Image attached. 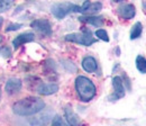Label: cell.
<instances>
[{"mask_svg": "<svg viewBox=\"0 0 146 126\" xmlns=\"http://www.w3.org/2000/svg\"><path fill=\"white\" fill-rule=\"evenodd\" d=\"M45 103L37 97H27L14 104L13 111L18 116H32L42 111Z\"/></svg>", "mask_w": 146, "mask_h": 126, "instance_id": "cell-1", "label": "cell"}, {"mask_svg": "<svg viewBox=\"0 0 146 126\" xmlns=\"http://www.w3.org/2000/svg\"><path fill=\"white\" fill-rule=\"evenodd\" d=\"M75 90L82 101H90L97 92L94 83L89 78L83 75H79L75 79Z\"/></svg>", "mask_w": 146, "mask_h": 126, "instance_id": "cell-2", "label": "cell"}, {"mask_svg": "<svg viewBox=\"0 0 146 126\" xmlns=\"http://www.w3.org/2000/svg\"><path fill=\"white\" fill-rule=\"evenodd\" d=\"M51 11L57 19H63L70 13H74V11L80 13V7L73 5L71 2H58V3H54L52 6Z\"/></svg>", "mask_w": 146, "mask_h": 126, "instance_id": "cell-3", "label": "cell"}, {"mask_svg": "<svg viewBox=\"0 0 146 126\" xmlns=\"http://www.w3.org/2000/svg\"><path fill=\"white\" fill-rule=\"evenodd\" d=\"M66 42H73L76 44H81L84 46H90L91 44L96 43V38L92 36L91 32L89 29H84L82 33H73L68 34L64 37Z\"/></svg>", "mask_w": 146, "mask_h": 126, "instance_id": "cell-4", "label": "cell"}, {"mask_svg": "<svg viewBox=\"0 0 146 126\" xmlns=\"http://www.w3.org/2000/svg\"><path fill=\"white\" fill-rule=\"evenodd\" d=\"M31 27L44 36L52 35V26L47 19H35L31 23Z\"/></svg>", "mask_w": 146, "mask_h": 126, "instance_id": "cell-5", "label": "cell"}, {"mask_svg": "<svg viewBox=\"0 0 146 126\" xmlns=\"http://www.w3.org/2000/svg\"><path fill=\"white\" fill-rule=\"evenodd\" d=\"M112 87L115 92L109 97V100H118L125 96V87H124L123 79L120 77L112 78Z\"/></svg>", "mask_w": 146, "mask_h": 126, "instance_id": "cell-6", "label": "cell"}, {"mask_svg": "<svg viewBox=\"0 0 146 126\" xmlns=\"http://www.w3.org/2000/svg\"><path fill=\"white\" fill-rule=\"evenodd\" d=\"M21 80L18 79V78H10L7 83H6V87H5V90L8 95H16L18 93L20 89H21Z\"/></svg>", "mask_w": 146, "mask_h": 126, "instance_id": "cell-7", "label": "cell"}, {"mask_svg": "<svg viewBox=\"0 0 146 126\" xmlns=\"http://www.w3.org/2000/svg\"><path fill=\"white\" fill-rule=\"evenodd\" d=\"M101 9H102L101 2H93V3H91L90 1H86V2L80 7V13L90 15V14H96V13L100 11Z\"/></svg>", "mask_w": 146, "mask_h": 126, "instance_id": "cell-8", "label": "cell"}, {"mask_svg": "<svg viewBox=\"0 0 146 126\" xmlns=\"http://www.w3.org/2000/svg\"><path fill=\"white\" fill-rule=\"evenodd\" d=\"M118 15L124 19H131L134 18L135 14H136V9L134 7V5H130V3H126V5H121L118 10H117Z\"/></svg>", "mask_w": 146, "mask_h": 126, "instance_id": "cell-9", "label": "cell"}, {"mask_svg": "<svg viewBox=\"0 0 146 126\" xmlns=\"http://www.w3.org/2000/svg\"><path fill=\"white\" fill-rule=\"evenodd\" d=\"M34 39H35V35L33 33L26 32V33H23L20 35L16 36V38H14V41H13V45H14L15 49H18L20 45L29 43V42H33Z\"/></svg>", "mask_w": 146, "mask_h": 126, "instance_id": "cell-10", "label": "cell"}, {"mask_svg": "<svg viewBox=\"0 0 146 126\" xmlns=\"http://www.w3.org/2000/svg\"><path fill=\"white\" fill-rule=\"evenodd\" d=\"M57 91H58V86L56 83H42L37 88V92L43 96H50Z\"/></svg>", "mask_w": 146, "mask_h": 126, "instance_id": "cell-11", "label": "cell"}, {"mask_svg": "<svg viewBox=\"0 0 146 126\" xmlns=\"http://www.w3.org/2000/svg\"><path fill=\"white\" fill-rule=\"evenodd\" d=\"M82 68L84 69V71L89 72V73L96 72L98 69V64H97L96 59L92 56H86L82 60Z\"/></svg>", "mask_w": 146, "mask_h": 126, "instance_id": "cell-12", "label": "cell"}, {"mask_svg": "<svg viewBox=\"0 0 146 126\" xmlns=\"http://www.w3.org/2000/svg\"><path fill=\"white\" fill-rule=\"evenodd\" d=\"M79 20L86 24L93 25L96 27H100L104 25V17L101 16H81L79 18Z\"/></svg>", "mask_w": 146, "mask_h": 126, "instance_id": "cell-13", "label": "cell"}, {"mask_svg": "<svg viewBox=\"0 0 146 126\" xmlns=\"http://www.w3.org/2000/svg\"><path fill=\"white\" fill-rule=\"evenodd\" d=\"M64 114H65V118H66V122H68V124H70V125H79L80 124V119H79V117H78V115L73 111V109L71 107H65L64 109Z\"/></svg>", "mask_w": 146, "mask_h": 126, "instance_id": "cell-14", "label": "cell"}, {"mask_svg": "<svg viewBox=\"0 0 146 126\" xmlns=\"http://www.w3.org/2000/svg\"><path fill=\"white\" fill-rule=\"evenodd\" d=\"M142 32H143V26L139 21H137L133 28H131V32H130V39H136L138 38L139 36L142 35Z\"/></svg>", "mask_w": 146, "mask_h": 126, "instance_id": "cell-15", "label": "cell"}, {"mask_svg": "<svg viewBox=\"0 0 146 126\" xmlns=\"http://www.w3.org/2000/svg\"><path fill=\"white\" fill-rule=\"evenodd\" d=\"M136 68L141 73H146V59L142 55L136 57Z\"/></svg>", "mask_w": 146, "mask_h": 126, "instance_id": "cell-16", "label": "cell"}, {"mask_svg": "<svg viewBox=\"0 0 146 126\" xmlns=\"http://www.w3.org/2000/svg\"><path fill=\"white\" fill-rule=\"evenodd\" d=\"M14 2H15V0H0V14L10 9L13 7Z\"/></svg>", "mask_w": 146, "mask_h": 126, "instance_id": "cell-17", "label": "cell"}, {"mask_svg": "<svg viewBox=\"0 0 146 126\" xmlns=\"http://www.w3.org/2000/svg\"><path fill=\"white\" fill-rule=\"evenodd\" d=\"M96 36H97L99 39L104 41V42H109V36H108L107 32H106L105 29H97V31H96Z\"/></svg>", "mask_w": 146, "mask_h": 126, "instance_id": "cell-18", "label": "cell"}, {"mask_svg": "<svg viewBox=\"0 0 146 126\" xmlns=\"http://www.w3.org/2000/svg\"><path fill=\"white\" fill-rule=\"evenodd\" d=\"M20 27H23V25L21 24H10L8 27H7V32H11V31H17L19 29Z\"/></svg>", "mask_w": 146, "mask_h": 126, "instance_id": "cell-19", "label": "cell"}, {"mask_svg": "<svg viewBox=\"0 0 146 126\" xmlns=\"http://www.w3.org/2000/svg\"><path fill=\"white\" fill-rule=\"evenodd\" d=\"M53 125H65V123L63 122V119L60 117V116H55L53 122H52Z\"/></svg>", "mask_w": 146, "mask_h": 126, "instance_id": "cell-20", "label": "cell"}, {"mask_svg": "<svg viewBox=\"0 0 146 126\" xmlns=\"http://www.w3.org/2000/svg\"><path fill=\"white\" fill-rule=\"evenodd\" d=\"M0 53L3 56H10L11 52H10V50L8 47H2V49H0Z\"/></svg>", "mask_w": 146, "mask_h": 126, "instance_id": "cell-21", "label": "cell"}, {"mask_svg": "<svg viewBox=\"0 0 146 126\" xmlns=\"http://www.w3.org/2000/svg\"><path fill=\"white\" fill-rule=\"evenodd\" d=\"M2 23H3V19L0 17V29H1V27H2ZM2 42V36L0 35V43Z\"/></svg>", "mask_w": 146, "mask_h": 126, "instance_id": "cell-22", "label": "cell"}, {"mask_svg": "<svg viewBox=\"0 0 146 126\" xmlns=\"http://www.w3.org/2000/svg\"><path fill=\"white\" fill-rule=\"evenodd\" d=\"M144 9H145V10H146V1H145V2H144Z\"/></svg>", "mask_w": 146, "mask_h": 126, "instance_id": "cell-23", "label": "cell"}, {"mask_svg": "<svg viewBox=\"0 0 146 126\" xmlns=\"http://www.w3.org/2000/svg\"><path fill=\"white\" fill-rule=\"evenodd\" d=\"M0 99H1V88H0Z\"/></svg>", "mask_w": 146, "mask_h": 126, "instance_id": "cell-24", "label": "cell"}, {"mask_svg": "<svg viewBox=\"0 0 146 126\" xmlns=\"http://www.w3.org/2000/svg\"><path fill=\"white\" fill-rule=\"evenodd\" d=\"M113 1H121V0H113Z\"/></svg>", "mask_w": 146, "mask_h": 126, "instance_id": "cell-25", "label": "cell"}]
</instances>
